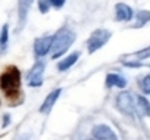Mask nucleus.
<instances>
[{
    "label": "nucleus",
    "mask_w": 150,
    "mask_h": 140,
    "mask_svg": "<svg viewBox=\"0 0 150 140\" xmlns=\"http://www.w3.org/2000/svg\"><path fill=\"white\" fill-rule=\"evenodd\" d=\"M52 43H53V37L46 36V37H40L34 41V53L37 56H44L47 55V52L52 49Z\"/></svg>",
    "instance_id": "nucleus-7"
},
{
    "label": "nucleus",
    "mask_w": 150,
    "mask_h": 140,
    "mask_svg": "<svg viewBox=\"0 0 150 140\" xmlns=\"http://www.w3.org/2000/svg\"><path fill=\"white\" fill-rule=\"evenodd\" d=\"M60 93H62V90H60V89H56V90H53L50 95H47V97L44 99V102H43V105H41V108H40V112H43V114L50 112V109L53 108L54 102H56L57 97L60 96Z\"/></svg>",
    "instance_id": "nucleus-8"
},
{
    "label": "nucleus",
    "mask_w": 150,
    "mask_h": 140,
    "mask_svg": "<svg viewBox=\"0 0 150 140\" xmlns=\"http://www.w3.org/2000/svg\"><path fill=\"white\" fill-rule=\"evenodd\" d=\"M137 109L141 112V115H150V103L141 96L137 97Z\"/></svg>",
    "instance_id": "nucleus-14"
},
{
    "label": "nucleus",
    "mask_w": 150,
    "mask_h": 140,
    "mask_svg": "<svg viewBox=\"0 0 150 140\" xmlns=\"http://www.w3.org/2000/svg\"><path fill=\"white\" fill-rule=\"evenodd\" d=\"M75 40V33L71 31L69 28H60L54 36H53V43H52V56L53 59L60 58L68 49L69 46L74 43Z\"/></svg>",
    "instance_id": "nucleus-2"
},
{
    "label": "nucleus",
    "mask_w": 150,
    "mask_h": 140,
    "mask_svg": "<svg viewBox=\"0 0 150 140\" xmlns=\"http://www.w3.org/2000/svg\"><path fill=\"white\" fill-rule=\"evenodd\" d=\"M78 56H80L78 53H72V55H69L68 58L62 59V60L59 62V65H57V69H59V71H66L68 68H71L75 62H77Z\"/></svg>",
    "instance_id": "nucleus-13"
},
{
    "label": "nucleus",
    "mask_w": 150,
    "mask_h": 140,
    "mask_svg": "<svg viewBox=\"0 0 150 140\" xmlns=\"http://www.w3.org/2000/svg\"><path fill=\"white\" fill-rule=\"evenodd\" d=\"M93 137L96 140H118L113 130H110V127L103 125V124L93 127Z\"/></svg>",
    "instance_id": "nucleus-6"
},
{
    "label": "nucleus",
    "mask_w": 150,
    "mask_h": 140,
    "mask_svg": "<svg viewBox=\"0 0 150 140\" xmlns=\"http://www.w3.org/2000/svg\"><path fill=\"white\" fill-rule=\"evenodd\" d=\"M140 86H141V90H143L144 93L150 95V74H149V75H146V77L141 80Z\"/></svg>",
    "instance_id": "nucleus-16"
},
{
    "label": "nucleus",
    "mask_w": 150,
    "mask_h": 140,
    "mask_svg": "<svg viewBox=\"0 0 150 140\" xmlns=\"http://www.w3.org/2000/svg\"><path fill=\"white\" fill-rule=\"evenodd\" d=\"M43 71H44V63L43 62H37L33 66V69L28 74V84L31 87H35V86L38 87V86L43 84Z\"/></svg>",
    "instance_id": "nucleus-5"
},
{
    "label": "nucleus",
    "mask_w": 150,
    "mask_h": 140,
    "mask_svg": "<svg viewBox=\"0 0 150 140\" xmlns=\"http://www.w3.org/2000/svg\"><path fill=\"white\" fill-rule=\"evenodd\" d=\"M116 103H118V108H119L124 114L134 117V112H135V109H137V97H134L132 93H127V92H125V93H121V95L118 96Z\"/></svg>",
    "instance_id": "nucleus-4"
},
{
    "label": "nucleus",
    "mask_w": 150,
    "mask_h": 140,
    "mask_svg": "<svg viewBox=\"0 0 150 140\" xmlns=\"http://www.w3.org/2000/svg\"><path fill=\"white\" fill-rule=\"evenodd\" d=\"M0 87L6 97H16L21 87V74L16 66H9L0 77Z\"/></svg>",
    "instance_id": "nucleus-1"
},
{
    "label": "nucleus",
    "mask_w": 150,
    "mask_h": 140,
    "mask_svg": "<svg viewBox=\"0 0 150 140\" xmlns=\"http://www.w3.org/2000/svg\"><path fill=\"white\" fill-rule=\"evenodd\" d=\"M135 56H137V58H140V59L150 58V47H146L144 50H140V52H137V53H135Z\"/></svg>",
    "instance_id": "nucleus-17"
},
{
    "label": "nucleus",
    "mask_w": 150,
    "mask_h": 140,
    "mask_svg": "<svg viewBox=\"0 0 150 140\" xmlns=\"http://www.w3.org/2000/svg\"><path fill=\"white\" fill-rule=\"evenodd\" d=\"M65 5V0H38V9L41 14L49 12L52 8L53 9H59Z\"/></svg>",
    "instance_id": "nucleus-9"
},
{
    "label": "nucleus",
    "mask_w": 150,
    "mask_h": 140,
    "mask_svg": "<svg viewBox=\"0 0 150 140\" xmlns=\"http://www.w3.org/2000/svg\"><path fill=\"white\" fill-rule=\"evenodd\" d=\"M8 31H9V27H8V24H5L2 28V36H0V47H2V52H5L8 47V38H9Z\"/></svg>",
    "instance_id": "nucleus-15"
},
{
    "label": "nucleus",
    "mask_w": 150,
    "mask_h": 140,
    "mask_svg": "<svg viewBox=\"0 0 150 140\" xmlns=\"http://www.w3.org/2000/svg\"><path fill=\"white\" fill-rule=\"evenodd\" d=\"M116 11V19L118 21H129L132 18V9L124 3H118L115 6Z\"/></svg>",
    "instance_id": "nucleus-11"
},
{
    "label": "nucleus",
    "mask_w": 150,
    "mask_h": 140,
    "mask_svg": "<svg viewBox=\"0 0 150 140\" xmlns=\"http://www.w3.org/2000/svg\"><path fill=\"white\" fill-rule=\"evenodd\" d=\"M34 0H19L18 2V18H19V25H24L25 24V19H27V14L31 8Z\"/></svg>",
    "instance_id": "nucleus-10"
},
{
    "label": "nucleus",
    "mask_w": 150,
    "mask_h": 140,
    "mask_svg": "<svg viewBox=\"0 0 150 140\" xmlns=\"http://www.w3.org/2000/svg\"><path fill=\"white\" fill-rule=\"evenodd\" d=\"M110 38V31L108 30H96L88 38V52L94 53L96 50L102 49Z\"/></svg>",
    "instance_id": "nucleus-3"
},
{
    "label": "nucleus",
    "mask_w": 150,
    "mask_h": 140,
    "mask_svg": "<svg viewBox=\"0 0 150 140\" xmlns=\"http://www.w3.org/2000/svg\"><path fill=\"white\" fill-rule=\"evenodd\" d=\"M138 19L141 21V24H144L146 21H149V19H150V14H149L147 11H143V12H140V14H138Z\"/></svg>",
    "instance_id": "nucleus-18"
},
{
    "label": "nucleus",
    "mask_w": 150,
    "mask_h": 140,
    "mask_svg": "<svg viewBox=\"0 0 150 140\" xmlns=\"http://www.w3.org/2000/svg\"><path fill=\"white\" fill-rule=\"evenodd\" d=\"M127 81L124 77L118 75V74H109L106 77V86L108 87H125Z\"/></svg>",
    "instance_id": "nucleus-12"
}]
</instances>
